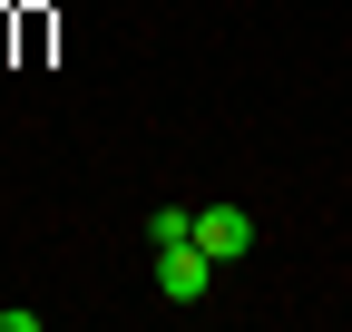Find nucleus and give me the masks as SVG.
<instances>
[{"mask_svg":"<svg viewBox=\"0 0 352 332\" xmlns=\"http://www.w3.org/2000/svg\"><path fill=\"white\" fill-rule=\"evenodd\" d=\"M157 294H166V303H206V294H215V254H206L196 235H186V244H157Z\"/></svg>","mask_w":352,"mask_h":332,"instance_id":"1","label":"nucleus"},{"mask_svg":"<svg viewBox=\"0 0 352 332\" xmlns=\"http://www.w3.org/2000/svg\"><path fill=\"white\" fill-rule=\"evenodd\" d=\"M196 244L215 264H245L254 254V215H245V205H196Z\"/></svg>","mask_w":352,"mask_h":332,"instance_id":"2","label":"nucleus"},{"mask_svg":"<svg viewBox=\"0 0 352 332\" xmlns=\"http://www.w3.org/2000/svg\"><path fill=\"white\" fill-rule=\"evenodd\" d=\"M186 235H196L186 205H157V215H147V254H157V244H186Z\"/></svg>","mask_w":352,"mask_h":332,"instance_id":"3","label":"nucleus"}]
</instances>
